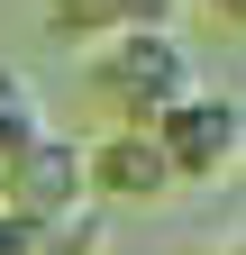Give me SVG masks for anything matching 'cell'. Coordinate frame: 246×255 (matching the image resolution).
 <instances>
[{"label":"cell","instance_id":"cell-8","mask_svg":"<svg viewBox=\"0 0 246 255\" xmlns=\"http://www.w3.org/2000/svg\"><path fill=\"white\" fill-rule=\"evenodd\" d=\"M201 9H210V18H219V27H228V37H237V27H246V0H201Z\"/></svg>","mask_w":246,"mask_h":255},{"label":"cell","instance_id":"cell-1","mask_svg":"<svg viewBox=\"0 0 246 255\" xmlns=\"http://www.w3.org/2000/svg\"><path fill=\"white\" fill-rule=\"evenodd\" d=\"M201 73H192V46L155 27V37H110L91 46V101H101L110 128H155L173 101H192Z\"/></svg>","mask_w":246,"mask_h":255},{"label":"cell","instance_id":"cell-3","mask_svg":"<svg viewBox=\"0 0 246 255\" xmlns=\"http://www.w3.org/2000/svg\"><path fill=\"white\" fill-rule=\"evenodd\" d=\"M82 182H91V210H164L182 191L146 128H101V137H82Z\"/></svg>","mask_w":246,"mask_h":255},{"label":"cell","instance_id":"cell-2","mask_svg":"<svg viewBox=\"0 0 246 255\" xmlns=\"http://www.w3.org/2000/svg\"><path fill=\"white\" fill-rule=\"evenodd\" d=\"M146 137H155V155L173 164V182H228L237 155H246V110H237V91H192V101H173Z\"/></svg>","mask_w":246,"mask_h":255},{"label":"cell","instance_id":"cell-6","mask_svg":"<svg viewBox=\"0 0 246 255\" xmlns=\"http://www.w3.org/2000/svg\"><path fill=\"white\" fill-rule=\"evenodd\" d=\"M46 137V110H37V91H27V73H9V64H0V173L18 164L27 146Z\"/></svg>","mask_w":246,"mask_h":255},{"label":"cell","instance_id":"cell-5","mask_svg":"<svg viewBox=\"0 0 246 255\" xmlns=\"http://www.w3.org/2000/svg\"><path fill=\"white\" fill-rule=\"evenodd\" d=\"M182 18V0H46V27L55 37H82V46H110V37H155V27Z\"/></svg>","mask_w":246,"mask_h":255},{"label":"cell","instance_id":"cell-4","mask_svg":"<svg viewBox=\"0 0 246 255\" xmlns=\"http://www.w3.org/2000/svg\"><path fill=\"white\" fill-rule=\"evenodd\" d=\"M0 210H18L27 228L37 219H64V210H91V182H82V137H46L0 173Z\"/></svg>","mask_w":246,"mask_h":255},{"label":"cell","instance_id":"cell-7","mask_svg":"<svg viewBox=\"0 0 246 255\" xmlns=\"http://www.w3.org/2000/svg\"><path fill=\"white\" fill-rule=\"evenodd\" d=\"M110 246V210H64L27 228V255H101Z\"/></svg>","mask_w":246,"mask_h":255}]
</instances>
